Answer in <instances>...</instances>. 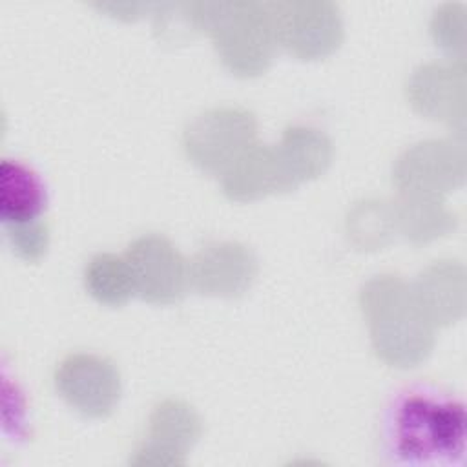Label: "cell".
Wrapping results in <instances>:
<instances>
[{
	"instance_id": "5bb4252c",
	"label": "cell",
	"mask_w": 467,
	"mask_h": 467,
	"mask_svg": "<svg viewBox=\"0 0 467 467\" xmlns=\"http://www.w3.org/2000/svg\"><path fill=\"white\" fill-rule=\"evenodd\" d=\"M407 97L416 111L429 119L452 115V67L441 64L421 66L407 86Z\"/></svg>"
},
{
	"instance_id": "8fae6325",
	"label": "cell",
	"mask_w": 467,
	"mask_h": 467,
	"mask_svg": "<svg viewBox=\"0 0 467 467\" xmlns=\"http://www.w3.org/2000/svg\"><path fill=\"white\" fill-rule=\"evenodd\" d=\"M394 184L407 197H434L452 186V148L427 140L407 150L392 170Z\"/></svg>"
},
{
	"instance_id": "9a60e30c",
	"label": "cell",
	"mask_w": 467,
	"mask_h": 467,
	"mask_svg": "<svg viewBox=\"0 0 467 467\" xmlns=\"http://www.w3.org/2000/svg\"><path fill=\"white\" fill-rule=\"evenodd\" d=\"M88 292L102 305L120 306L135 296V285L126 257L97 254L84 270Z\"/></svg>"
},
{
	"instance_id": "2e32d148",
	"label": "cell",
	"mask_w": 467,
	"mask_h": 467,
	"mask_svg": "<svg viewBox=\"0 0 467 467\" xmlns=\"http://www.w3.org/2000/svg\"><path fill=\"white\" fill-rule=\"evenodd\" d=\"M447 215L441 213L434 197H407L394 208V226H400L401 234L416 243L436 237L445 223Z\"/></svg>"
},
{
	"instance_id": "5b68a950",
	"label": "cell",
	"mask_w": 467,
	"mask_h": 467,
	"mask_svg": "<svg viewBox=\"0 0 467 467\" xmlns=\"http://www.w3.org/2000/svg\"><path fill=\"white\" fill-rule=\"evenodd\" d=\"M266 7L275 44L301 60L325 58L343 40V22L332 2H270Z\"/></svg>"
},
{
	"instance_id": "7a4b0ae2",
	"label": "cell",
	"mask_w": 467,
	"mask_h": 467,
	"mask_svg": "<svg viewBox=\"0 0 467 467\" xmlns=\"http://www.w3.org/2000/svg\"><path fill=\"white\" fill-rule=\"evenodd\" d=\"M376 354L389 365L409 368L432 348V323L421 312L410 286L398 275H376L359 294Z\"/></svg>"
},
{
	"instance_id": "e0dca14e",
	"label": "cell",
	"mask_w": 467,
	"mask_h": 467,
	"mask_svg": "<svg viewBox=\"0 0 467 467\" xmlns=\"http://www.w3.org/2000/svg\"><path fill=\"white\" fill-rule=\"evenodd\" d=\"M5 234H7V241L13 248V252L27 263L40 261L47 252L49 226L44 219L18 223V224H7Z\"/></svg>"
},
{
	"instance_id": "9c48e42d",
	"label": "cell",
	"mask_w": 467,
	"mask_h": 467,
	"mask_svg": "<svg viewBox=\"0 0 467 467\" xmlns=\"http://www.w3.org/2000/svg\"><path fill=\"white\" fill-rule=\"evenodd\" d=\"M257 274L254 254L235 241H215L202 246L190 263V285L199 294L237 297L244 294Z\"/></svg>"
},
{
	"instance_id": "8992f818",
	"label": "cell",
	"mask_w": 467,
	"mask_h": 467,
	"mask_svg": "<svg viewBox=\"0 0 467 467\" xmlns=\"http://www.w3.org/2000/svg\"><path fill=\"white\" fill-rule=\"evenodd\" d=\"M55 387L69 407L88 418L109 416L122 392L115 365L88 352H75L60 361L55 370Z\"/></svg>"
},
{
	"instance_id": "52a82bcc",
	"label": "cell",
	"mask_w": 467,
	"mask_h": 467,
	"mask_svg": "<svg viewBox=\"0 0 467 467\" xmlns=\"http://www.w3.org/2000/svg\"><path fill=\"white\" fill-rule=\"evenodd\" d=\"M135 296L153 305L177 303L190 285V266L181 252L162 235L135 239L126 252Z\"/></svg>"
},
{
	"instance_id": "ba28073f",
	"label": "cell",
	"mask_w": 467,
	"mask_h": 467,
	"mask_svg": "<svg viewBox=\"0 0 467 467\" xmlns=\"http://www.w3.org/2000/svg\"><path fill=\"white\" fill-rule=\"evenodd\" d=\"M201 418L192 405L181 400H164L153 407L146 434L135 454L133 465H182L201 436Z\"/></svg>"
},
{
	"instance_id": "30bf717a",
	"label": "cell",
	"mask_w": 467,
	"mask_h": 467,
	"mask_svg": "<svg viewBox=\"0 0 467 467\" xmlns=\"http://www.w3.org/2000/svg\"><path fill=\"white\" fill-rule=\"evenodd\" d=\"M223 192L232 201L248 202L294 190L275 146L254 144L223 175Z\"/></svg>"
},
{
	"instance_id": "7c38bea8",
	"label": "cell",
	"mask_w": 467,
	"mask_h": 467,
	"mask_svg": "<svg viewBox=\"0 0 467 467\" xmlns=\"http://www.w3.org/2000/svg\"><path fill=\"white\" fill-rule=\"evenodd\" d=\"M47 195L38 173L29 166L4 159L0 164V217L4 226L42 219Z\"/></svg>"
},
{
	"instance_id": "4fadbf2b",
	"label": "cell",
	"mask_w": 467,
	"mask_h": 467,
	"mask_svg": "<svg viewBox=\"0 0 467 467\" xmlns=\"http://www.w3.org/2000/svg\"><path fill=\"white\" fill-rule=\"evenodd\" d=\"M296 188L319 177L330 164L332 144L325 133L308 126L286 128L281 142L275 144Z\"/></svg>"
},
{
	"instance_id": "277c9868",
	"label": "cell",
	"mask_w": 467,
	"mask_h": 467,
	"mask_svg": "<svg viewBox=\"0 0 467 467\" xmlns=\"http://www.w3.org/2000/svg\"><path fill=\"white\" fill-rule=\"evenodd\" d=\"M257 122L243 108H215L195 117L184 130L186 157L202 171L223 175L252 146Z\"/></svg>"
},
{
	"instance_id": "6da1fadb",
	"label": "cell",
	"mask_w": 467,
	"mask_h": 467,
	"mask_svg": "<svg viewBox=\"0 0 467 467\" xmlns=\"http://www.w3.org/2000/svg\"><path fill=\"white\" fill-rule=\"evenodd\" d=\"M385 440L390 458L398 463L463 465V403L438 389H410L390 407Z\"/></svg>"
},
{
	"instance_id": "3957f363",
	"label": "cell",
	"mask_w": 467,
	"mask_h": 467,
	"mask_svg": "<svg viewBox=\"0 0 467 467\" xmlns=\"http://www.w3.org/2000/svg\"><path fill=\"white\" fill-rule=\"evenodd\" d=\"M182 18L212 35L221 62L237 77L266 71L275 49L272 18L259 2H193L181 4Z\"/></svg>"
}]
</instances>
